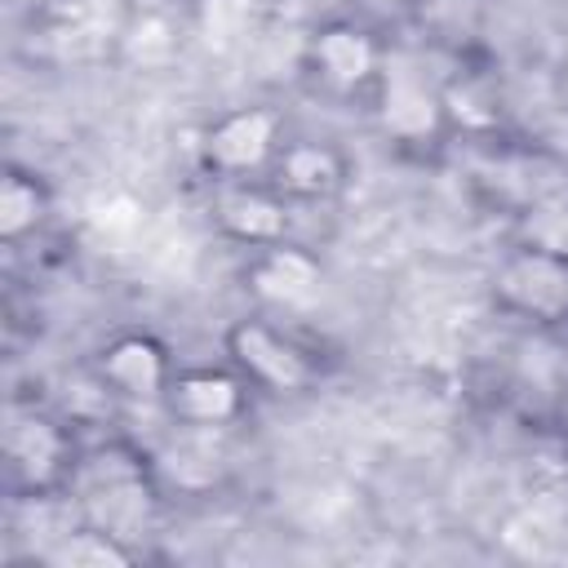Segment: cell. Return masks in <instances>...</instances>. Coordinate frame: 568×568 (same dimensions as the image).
Segmentation results:
<instances>
[{
    "instance_id": "obj_1",
    "label": "cell",
    "mask_w": 568,
    "mask_h": 568,
    "mask_svg": "<svg viewBox=\"0 0 568 568\" xmlns=\"http://www.w3.org/2000/svg\"><path fill=\"white\" fill-rule=\"evenodd\" d=\"M71 497L80 501L84 524H93L120 541L146 532V524L155 515V493H151L142 466L120 448H102V453L84 457L71 470Z\"/></svg>"
},
{
    "instance_id": "obj_2",
    "label": "cell",
    "mask_w": 568,
    "mask_h": 568,
    "mask_svg": "<svg viewBox=\"0 0 568 568\" xmlns=\"http://www.w3.org/2000/svg\"><path fill=\"white\" fill-rule=\"evenodd\" d=\"M493 297H497L506 311L524 315V320H541V324L568 320V262L519 244V248L497 266V275H493Z\"/></svg>"
},
{
    "instance_id": "obj_3",
    "label": "cell",
    "mask_w": 568,
    "mask_h": 568,
    "mask_svg": "<svg viewBox=\"0 0 568 568\" xmlns=\"http://www.w3.org/2000/svg\"><path fill=\"white\" fill-rule=\"evenodd\" d=\"M280 155V120L262 106L226 111L204 129V160L217 173H253Z\"/></svg>"
},
{
    "instance_id": "obj_4",
    "label": "cell",
    "mask_w": 568,
    "mask_h": 568,
    "mask_svg": "<svg viewBox=\"0 0 568 568\" xmlns=\"http://www.w3.org/2000/svg\"><path fill=\"white\" fill-rule=\"evenodd\" d=\"M226 346H231L235 364H240L257 386H266V390H275V395L306 390L311 377H315L311 364H306V355H302L293 342H284L275 328L257 324V320H240V324L231 328Z\"/></svg>"
},
{
    "instance_id": "obj_5",
    "label": "cell",
    "mask_w": 568,
    "mask_h": 568,
    "mask_svg": "<svg viewBox=\"0 0 568 568\" xmlns=\"http://www.w3.org/2000/svg\"><path fill=\"white\" fill-rule=\"evenodd\" d=\"M377 124L395 142H426L444 124V98L413 71H386L377 93Z\"/></svg>"
},
{
    "instance_id": "obj_6",
    "label": "cell",
    "mask_w": 568,
    "mask_h": 568,
    "mask_svg": "<svg viewBox=\"0 0 568 568\" xmlns=\"http://www.w3.org/2000/svg\"><path fill=\"white\" fill-rule=\"evenodd\" d=\"M244 280L271 306H306L320 293L324 271H320V262L306 248H293V244L280 240V244L257 248V257L248 262Z\"/></svg>"
},
{
    "instance_id": "obj_7",
    "label": "cell",
    "mask_w": 568,
    "mask_h": 568,
    "mask_svg": "<svg viewBox=\"0 0 568 568\" xmlns=\"http://www.w3.org/2000/svg\"><path fill=\"white\" fill-rule=\"evenodd\" d=\"M169 408L178 422L195 426V430H213V426H226L240 417L244 408V390L231 373L222 368H191L182 377L169 382Z\"/></svg>"
},
{
    "instance_id": "obj_8",
    "label": "cell",
    "mask_w": 568,
    "mask_h": 568,
    "mask_svg": "<svg viewBox=\"0 0 568 568\" xmlns=\"http://www.w3.org/2000/svg\"><path fill=\"white\" fill-rule=\"evenodd\" d=\"M102 382L124 399H155L169 390V355L146 333H124L102 351Z\"/></svg>"
},
{
    "instance_id": "obj_9",
    "label": "cell",
    "mask_w": 568,
    "mask_h": 568,
    "mask_svg": "<svg viewBox=\"0 0 568 568\" xmlns=\"http://www.w3.org/2000/svg\"><path fill=\"white\" fill-rule=\"evenodd\" d=\"M4 453H9V466L22 484L44 488L67 466V435L44 413H9Z\"/></svg>"
},
{
    "instance_id": "obj_10",
    "label": "cell",
    "mask_w": 568,
    "mask_h": 568,
    "mask_svg": "<svg viewBox=\"0 0 568 568\" xmlns=\"http://www.w3.org/2000/svg\"><path fill=\"white\" fill-rule=\"evenodd\" d=\"M306 58H311L315 75L333 89H359L377 71V44L355 22H333V27L315 31L306 44Z\"/></svg>"
},
{
    "instance_id": "obj_11",
    "label": "cell",
    "mask_w": 568,
    "mask_h": 568,
    "mask_svg": "<svg viewBox=\"0 0 568 568\" xmlns=\"http://www.w3.org/2000/svg\"><path fill=\"white\" fill-rule=\"evenodd\" d=\"M213 217L217 226L248 244V248H266V244H280L284 231H288V213H284V200H275L271 191L262 186H226L213 204Z\"/></svg>"
},
{
    "instance_id": "obj_12",
    "label": "cell",
    "mask_w": 568,
    "mask_h": 568,
    "mask_svg": "<svg viewBox=\"0 0 568 568\" xmlns=\"http://www.w3.org/2000/svg\"><path fill=\"white\" fill-rule=\"evenodd\" d=\"M275 173H280V186L288 195H297V200H328L342 186L346 164L324 142H288L275 155Z\"/></svg>"
},
{
    "instance_id": "obj_13",
    "label": "cell",
    "mask_w": 568,
    "mask_h": 568,
    "mask_svg": "<svg viewBox=\"0 0 568 568\" xmlns=\"http://www.w3.org/2000/svg\"><path fill=\"white\" fill-rule=\"evenodd\" d=\"M40 559L53 564V568H120V564L133 559V550L120 537H111L93 524H80L67 537H58Z\"/></svg>"
},
{
    "instance_id": "obj_14",
    "label": "cell",
    "mask_w": 568,
    "mask_h": 568,
    "mask_svg": "<svg viewBox=\"0 0 568 568\" xmlns=\"http://www.w3.org/2000/svg\"><path fill=\"white\" fill-rule=\"evenodd\" d=\"M519 244L568 262V200H537L519 217Z\"/></svg>"
},
{
    "instance_id": "obj_15",
    "label": "cell",
    "mask_w": 568,
    "mask_h": 568,
    "mask_svg": "<svg viewBox=\"0 0 568 568\" xmlns=\"http://www.w3.org/2000/svg\"><path fill=\"white\" fill-rule=\"evenodd\" d=\"M44 217V195L27 173H4L0 182V235L4 240H22L27 231H36Z\"/></svg>"
},
{
    "instance_id": "obj_16",
    "label": "cell",
    "mask_w": 568,
    "mask_h": 568,
    "mask_svg": "<svg viewBox=\"0 0 568 568\" xmlns=\"http://www.w3.org/2000/svg\"><path fill=\"white\" fill-rule=\"evenodd\" d=\"M253 27V0H204L200 4V36L209 49H235Z\"/></svg>"
},
{
    "instance_id": "obj_17",
    "label": "cell",
    "mask_w": 568,
    "mask_h": 568,
    "mask_svg": "<svg viewBox=\"0 0 568 568\" xmlns=\"http://www.w3.org/2000/svg\"><path fill=\"white\" fill-rule=\"evenodd\" d=\"M36 4H53V0H36Z\"/></svg>"
},
{
    "instance_id": "obj_18",
    "label": "cell",
    "mask_w": 568,
    "mask_h": 568,
    "mask_svg": "<svg viewBox=\"0 0 568 568\" xmlns=\"http://www.w3.org/2000/svg\"><path fill=\"white\" fill-rule=\"evenodd\" d=\"M324 4H333V0H324Z\"/></svg>"
}]
</instances>
